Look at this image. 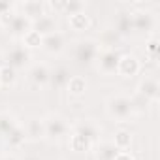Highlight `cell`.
Listing matches in <instances>:
<instances>
[{"mask_svg": "<svg viewBox=\"0 0 160 160\" xmlns=\"http://www.w3.org/2000/svg\"><path fill=\"white\" fill-rule=\"evenodd\" d=\"M141 70V64L138 60L136 55H121L119 58V66H117V73L122 77H134L138 75Z\"/></svg>", "mask_w": 160, "mask_h": 160, "instance_id": "13", "label": "cell"}, {"mask_svg": "<svg viewBox=\"0 0 160 160\" xmlns=\"http://www.w3.org/2000/svg\"><path fill=\"white\" fill-rule=\"evenodd\" d=\"M19 126V122H17V119L12 115V113H8V111H0V136H8L10 132H13L15 128Z\"/></svg>", "mask_w": 160, "mask_h": 160, "instance_id": "19", "label": "cell"}, {"mask_svg": "<svg viewBox=\"0 0 160 160\" xmlns=\"http://www.w3.org/2000/svg\"><path fill=\"white\" fill-rule=\"evenodd\" d=\"M17 83V72L6 64L0 66V87H4V89H10Z\"/></svg>", "mask_w": 160, "mask_h": 160, "instance_id": "21", "label": "cell"}, {"mask_svg": "<svg viewBox=\"0 0 160 160\" xmlns=\"http://www.w3.org/2000/svg\"><path fill=\"white\" fill-rule=\"evenodd\" d=\"M70 147H72L75 152H87V151H91L94 145H92L89 139H85L83 136L72 132V136H70Z\"/></svg>", "mask_w": 160, "mask_h": 160, "instance_id": "23", "label": "cell"}, {"mask_svg": "<svg viewBox=\"0 0 160 160\" xmlns=\"http://www.w3.org/2000/svg\"><path fill=\"white\" fill-rule=\"evenodd\" d=\"M87 8L85 2H79V0H64V8H62V13L72 17V15H77V13H83Z\"/></svg>", "mask_w": 160, "mask_h": 160, "instance_id": "26", "label": "cell"}, {"mask_svg": "<svg viewBox=\"0 0 160 160\" xmlns=\"http://www.w3.org/2000/svg\"><path fill=\"white\" fill-rule=\"evenodd\" d=\"M132 23H134V30L145 36H152L156 34V27H158V19L151 10H136L132 12Z\"/></svg>", "mask_w": 160, "mask_h": 160, "instance_id": "4", "label": "cell"}, {"mask_svg": "<svg viewBox=\"0 0 160 160\" xmlns=\"http://www.w3.org/2000/svg\"><path fill=\"white\" fill-rule=\"evenodd\" d=\"M23 130H25L27 139H30V141H38V139H43V138H45L43 119H40V117H30V119L25 122Z\"/></svg>", "mask_w": 160, "mask_h": 160, "instance_id": "15", "label": "cell"}, {"mask_svg": "<svg viewBox=\"0 0 160 160\" xmlns=\"http://www.w3.org/2000/svg\"><path fill=\"white\" fill-rule=\"evenodd\" d=\"M43 130H45V138L51 139V141H58L62 139L64 136L70 134V124L68 121L58 115V113H49L45 119H43Z\"/></svg>", "mask_w": 160, "mask_h": 160, "instance_id": "2", "label": "cell"}, {"mask_svg": "<svg viewBox=\"0 0 160 160\" xmlns=\"http://www.w3.org/2000/svg\"><path fill=\"white\" fill-rule=\"evenodd\" d=\"M23 47H27L28 51L30 49H36V47H42V36L38 32H34V30L27 32L25 38H23Z\"/></svg>", "mask_w": 160, "mask_h": 160, "instance_id": "28", "label": "cell"}, {"mask_svg": "<svg viewBox=\"0 0 160 160\" xmlns=\"http://www.w3.org/2000/svg\"><path fill=\"white\" fill-rule=\"evenodd\" d=\"M119 51L115 49H104L98 53V58H96V64H98V70L106 75H111V73H117V66H119Z\"/></svg>", "mask_w": 160, "mask_h": 160, "instance_id": "6", "label": "cell"}, {"mask_svg": "<svg viewBox=\"0 0 160 160\" xmlns=\"http://www.w3.org/2000/svg\"><path fill=\"white\" fill-rule=\"evenodd\" d=\"M49 73H51V70L47 68V64L36 62V64H32L28 68L27 79L30 81V85H34V87H47L49 85Z\"/></svg>", "mask_w": 160, "mask_h": 160, "instance_id": "9", "label": "cell"}, {"mask_svg": "<svg viewBox=\"0 0 160 160\" xmlns=\"http://www.w3.org/2000/svg\"><path fill=\"white\" fill-rule=\"evenodd\" d=\"M66 91L72 96H81V94H85V91H87L85 77H81V75H72V79H70L68 85H66Z\"/></svg>", "mask_w": 160, "mask_h": 160, "instance_id": "20", "label": "cell"}, {"mask_svg": "<svg viewBox=\"0 0 160 160\" xmlns=\"http://www.w3.org/2000/svg\"><path fill=\"white\" fill-rule=\"evenodd\" d=\"M98 53H100V43L96 40H91V38L79 40L75 43V49H73V57L81 66H89V64L96 62Z\"/></svg>", "mask_w": 160, "mask_h": 160, "instance_id": "3", "label": "cell"}, {"mask_svg": "<svg viewBox=\"0 0 160 160\" xmlns=\"http://www.w3.org/2000/svg\"><path fill=\"white\" fill-rule=\"evenodd\" d=\"M106 109H108V115L113 121H119V122L128 121L134 115L132 98L124 96V94H113V96H109L108 102H106Z\"/></svg>", "mask_w": 160, "mask_h": 160, "instance_id": "1", "label": "cell"}, {"mask_svg": "<svg viewBox=\"0 0 160 160\" xmlns=\"http://www.w3.org/2000/svg\"><path fill=\"white\" fill-rule=\"evenodd\" d=\"M138 94L141 98H145L149 104L151 102H156L158 96H160V85H158V79L156 77H143L139 85H138Z\"/></svg>", "mask_w": 160, "mask_h": 160, "instance_id": "10", "label": "cell"}, {"mask_svg": "<svg viewBox=\"0 0 160 160\" xmlns=\"http://www.w3.org/2000/svg\"><path fill=\"white\" fill-rule=\"evenodd\" d=\"M111 143H113L121 152H126V149H130V145H132V134H130L128 130H117Z\"/></svg>", "mask_w": 160, "mask_h": 160, "instance_id": "22", "label": "cell"}, {"mask_svg": "<svg viewBox=\"0 0 160 160\" xmlns=\"http://www.w3.org/2000/svg\"><path fill=\"white\" fill-rule=\"evenodd\" d=\"M158 36L156 34H152V36H149V40L145 42V55L149 57V60H156L158 58Z\"/></svg>", "mask_w": 160, "mask_h": 160, "instance_id": "27", "label": "cell"}, {"mask_svg": "<svg viewBox=\"0 0 160 160\" xmlns=\"http://www.w3.org/2000/svg\"><path fill=\"white\" fill-rule=\"evenodd\" d=\"M134 32V23H132V12H119L115 19V34L119 36H128Z\"/></svg>", "mask_w": 160, "mask_h": 160, "instance_id": "18", "label": "cell"}, {"mask_svg": "<svg viewBox=\"0 0 160 160\" xmlns=\"http://www.w3.org/2000/svg\"><path fill=\"white\" fill-rule=\"evenodd\" d=\"M4 64V58H2V53H0V66H2Z\"/></svg>", "mask_w": 160, "mask_h": 160, "instance_id": "32", "label": "cell"}, {"mask_svg": "<svg viewBox=\"0 0 160 160\" xmlns=\"http://www.w3.org/2000/svg\"><path fill=\"white\" fill-rule=\"evenodd\" d=\"M32 30L38 32V34L43 38V36H47V34L57 32V30H58V23H57V19H55L53 13H45V15H42L40 19L32 21Z\"/></svg>", "mask_w": 160, "mask_h": 160, "instance_id": "14", "label": "cell"}, {"mask_svg": "<svg viewBox=\"0 0 160 160\" xmlns=\"http://www.w3.org/2000/svg\"><path fill=\"white\" fill-rule=\"evenodd\" d=\"M72 132H73V134H79V136H83V138L89 139L92 145H96L98 139H100V132H102V130H100V126H98L94 121L85 119V121L75 122L73 128H72Z\"/></svg>", "mask_w": 160, "mask_h": 160, "instance_id": "7", "label": "cell"}, {"mask_svg": "<svg viewBox=\"0 0 160 160\" xmlns=\"http://www.w3.org/2000/svg\"><path fill=\"white\" fill-rule=\"evenodd\" d=\"M115 160H134V158H132L128 152H119V156H117Z\"/></svg>", "mask_w": 160, "mask_h": 160, "instance_id": "30", "label": "cell"}, {"mask_svg": "<svg viewBox=\"0 0 160 160\" xmlns=\"http://www.w3.org/2000/svg\"><path fill=\"white\" fill-rule=\"evenodd\" d=\"M32 30V21H28L25 15H21V13H17L15 12V15L12 17V21L6 25V32L12 36V38H25V34L27 32H30Z\"/></svg>", "mask_w": 160, "mask_h": 160, "instance_id": "8", "label": "cell"}, {"mask_svg": "<svg viewBox=\"0 0 160 160\" xmlns=\"http://www.w3.org/2000/svg\"><path fill=\"white\" fill-rule=\"evenodd\" d=\"M68 23L73 30H87L91 27V17L83 12V13H77V15H72L68 17Z\"/></svg>", "mask_w": 160, "mask_h": 160, "instance_id": "25", "label": "cell"}, {"mask_svg": "<svg viewBox=\"0 0 160 160\" xmlns=\"http://www.w3.org/2000/svg\"><path fill=\"white\" fill-rule=\"evenodd\" d=\"M92 149H94V160H115L121 152L111 141H98Z\"/></svg>", "mask_w": 160, "mask_h": 160, "instance_id": "16", "label": "cell"}, {"mask_svg": "<svg viewBox=\"0 0 160 160\" xmlns=\"http://www.w3.org/2000/svg\"><path fill=\"white\" fill-rule=\"evenodd\" d=\"M2 58H4V64H6V66L13 68V70L17 72V70H25V68L30 66L32 53H30L27 47H23V45H15V47H12L8 53H4Z\"/></svg>", "mask_w": 160, "mask_h": 160, "instance_id": "5", "label": "cell"}, {"mask_svg": "<svg viewBox=\"0 0 160 160\" xmlns=\"http://www.w3.org/2000/svg\"><path fill=\"white\" fill-rule=\"evenodd\" d=\"M64 47H66V38H64V34L60 30L42 38V49L47 55H60L64 51Z\"/></svg>", "mask_w": 160, "mask_h": 160, "instance_id": "11", "label": "cell"}, {"mask_svg": "<svg viewBox=\"0 0 160 160\" xmlns=\"http://www.w3.org/2000/svg\"><path fill=\"white\" fill-rule=\"evenodd\" d=\"M4 139H6V143H8L12 149H17V147H21V145L27 141V136H25V130H23V126L19 124V126H17L13 132H10V134L4 138Z\"/></svg>", "mask_w": 160, "mask_h": 160, "instance_id": "24", "label": "cell"}, {"mask_svg": "<svg viewBox=\"0 0 160 160\" xmlns=\"http://www.w3.org/2000/svg\"><path fill=\"white\" fill-rule=\"evenodd\" d=\"M72 79V73L66 66H58L49 73V85L53 89H66L68 81Z\"/></svg>", "mask_w": 160, "mask_h": 160, "instance_id": "17", "label": "cell"}, {"mask_svg": "<svg viewBox=\"0 0 160 160\" xmlns=\"http://www.w3.org/2000/svg\"><path fill=\"white\" fill-rule=\"evenodd\" d=\"M13 10H15V4H10V2H0V17L6 15V13H10V12H13Z\"/></svg>", "mask_w": 160, "mask_h": 160, "instance_id": "29", "label": "cell"}, {"mask_svg": "<svg viewBox=\"0 0 160 160\" xmlns=\"http://www.w3.org/2000/svg\"><path fill=\"white\" fill-rule=\"evenodd\" d=\"M15 8H19L21 15H25L28 21H36L47 13V6L43 2H38V0H25L21 4H15Z\"/></svg>", "mask_w": 160, "mask_h": 160, "instance_id": "12", "label": "cell"}, {"mask_svg": "<svg viewBox=\"0 0 160 160\" xmlns=\"http://www.w3.org/2000/svg\"><path fill=\"white\" fill-rule=\"evenodd\" d=\"M0 160H19V158H17V156H13V154H4Z\"/></svg>", "mask_w": 160, "mask_h": 160, "instance_id": "31", "label": "cell"}]
</instances>
